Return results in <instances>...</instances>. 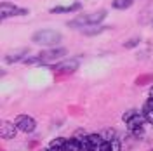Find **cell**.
<instances>
[{"instance_id": "6", "label": "cell", "mask_w": 153, "mask_h": 151, "mask_svg": "<svg viewBox=\"0 0 153 151\" xmlns=\"http://www.w3.org/2000/svg\"><path fill=\"white\" fill-rule=\"evenodd\" d=\"M14 122H16V125H18L19 130L25 132V134H31L33 130H35V127H37L35 120H33L30 115H18Z\"/></svg>"}, {"instance_id": "9", "label": "cell", "mask_w": 153, "mask_h": 151, "mask_svg": "<svg viewBox=\"0 0 153 151\" xmlns=\"http://www.w3.org/2000/svg\"><path fill=\"white\" fill-rule=\"evenodd\" d=\"M82 7V4L80 2H73V4H70V5H56V7H52V9L49 10L51 14H68V12H75Z\"/></svg>"}, {"instance_id": "11", "label": "cell", "mask_w": 153, "mask_h": 151, "mask_svg": "<svg viewBox=\"0 0 153 151\" xmlns=\"http://www.w3.org/2000/svg\"><path fill=\"white\" fill-rule=\"evenodd\" d=\"M106 26H89V28H84L82 30V35L84 37H96V35H99V33H103L106 31Z\"/></svg>"}, {"instance_id": "19", "label": "cell", "mask_w": 153, "mask_h": 151, "mask_svg": "<svg viewBox=\"0 0 153 151\" xmlns=\"http://www.w3.org/2000/svg\"><path fill=\"white\" fill-rule=\"evenodd\" d=\"M110 146H111V151H122V141L120 139H113L110 142Z\"/></svg>"}, {"instance_id": "13", "label": "cell", "mask_w": 153, "mask_h": 151, "mask_svg": "<svg viewBox=\"0 0 153 151\" xmlns=\"http://www.w3.org/2000/svg\"><path fill=\"white\" fill-rule=\"evenodd\" d=\"M111 7L117 10H125V9H129V7H132V0H113Z\"/></svg>"}, {"instance_id": "10", "label": "cell", "mask_w": 153, "mask_h": 151, "mask_svg": "<svg viewBox=\"0 0 153 151\" xmlns=\"http://www.w3.org/2000/svg\"><path fill=\"white\" fill-rule=\"evenodd\" d=\"M144 122H148V120H146V116H144L143 111H141L137 116H134L131 122H127V127H129V130H134V129H139V127H143Z\"/></svg>"}, {"instance_id": "3", "label": "cell", "mask_w": 153, "mask_h": 151, "mask_svg": "<svg viewBox=\"0 0 153 151\" xmlns=\"http://www.w3.org/2000/svg\"><path fill=\"white\" fill-rule=\"evenodd\" d=\"M26 14H28V9L18 7V5H14V4L2 2V5H0V18H2V19L18 18V16H26Z\"/></svg>"}, {"instance_id": "20", "label": "cell", "mask_w": 153, "mask_h": 151, "mask_svg": "<svg viewBox=\"0 0 153 151\" xmlns=\"http://www.w3.org/2000/svg\"><path fill=\"white\" fill-rule=\"evenodd\" d=\"M152 75H143V78H137L136 80V84L137 85H144V84H148V82H152Z\"/></svg>"}, {"instance_id": "8", "label": "cell", "mask_w": 153, "mask_h": 151, "mask_svg": "<svg viewBox=\"0 0 153 151\" xmlns=\"http://www.w3.org/2000/svg\"><path fill=\"white\" fill-rule=\"evenodd\" d=\"M28 54H30L28 49H19V50L12 52V54H7V56L4 57V61L9 63V64H12V63H23L28 57Z\"/></svg>"}, {"instance_id": "23", "label": "cell", "mask_w": 153, "mask_h": 151, "mask_svg": "<svg viewBox=\"0 0 153 151\" xmlns=\"http://www.w3.org/2000/svg\"><path fill=\"white\" fill-rule=\"evenodd\" d=\"M148 151H153V150H148Z\"/></svg>"}, {"instance_id": "22", "label": "cell", "mask_w": 153, "mask_h": 151, "mask_svg": "<svg viewBox=\"0 0 153 151\" xmlns=\"http://www.w3.org/2000/svg\"><path fill=\"white\" fill-rule=\"evenodd\" d=\"M150 97H153V87H152V90H150Z\"/></svg>"}, {"instance_id": "2", "label": "cell", "mask_w": 153, "mask_h": 151, "mask_svg": "<svg viewBox=\"0 0 153 151\" xmlns=\"http://www.w3.org/2000/svg\"><path fill=\"white\" fill-rule=\"evenodd\" d=\"M61 33L59 31H54V30H38V31H35L33 33V37H31V40L35 42V44H38V45H47V47H54V45H57L59 42H61Z\"/></svg>"}, {"instance_id": "18", "label": "cell", "mask_w": 153, "mask_h": 151, "mask_svg": "<svg viewBox=\"0 0 153 151\" xmlns=\"http://www.w3.org/2000/svg\"><path fill=\"white\" fill-rule=\"evenodd\" d=\"M139 42H141V38L139 37H134L131 38V40H127V42H124V49H134L139 45Z\"/></svg>"}, {"instance_id": "15", "label": "cell", "mask_w": 153, "mask_h": 151, "mask_svg": "<svg viewBox=\"0 0 153 151\" xmlns=\"http://www.w3.org/2000/svg\"><path fill=\"white\" fill-rule=\"evenodd\" d=\"M101 137H103V141L111 142L113 139H117V132H115V129H106L101 132Z\"/></svg>"}, {"instance_id": "12", "label": "cell", "mask_w": 153, "mask_h": 151, "mask_svg": "<svg viewBox=\"0 0 153 151\" xmlns=\"http://www.w3.org/2000/svg\"><path fill=\"white\" fill-rule=\"evenodd\" d=\"M65 148H66V151H82V139L71 137V139H68Z\"/></svg>"}, {"instance_id": "4", "label": "cell", "mask_w": 153, "mask_h": 151, "mask_svg": "<svg viewBox=\"0 0 153 151\" xmlns=\"http://www.w3.org/2000/svg\"><path fill=\"white\" fill-rule=\"evenodd\" d=\"M68 54V49L66 47H54V49H45V50H42L40 54H38V59L40 61H56V59H61V57H65Z\"/></svg>"}, {"instance_id": "1", "label": "cell", "mask_w": 153, "mask_h": 151, "mask_svg": "<svg viewBox=\"0 0 153 151\" xmlns=\"http://www.w3.org/2000/svg\"><path fill=\"white\" fill-rule=\"evenodd\" d=\"M106 19V10H96V12H89V14H80L78 18L68 21V28L73 30H84L89 26H99Z\"/></svg>"}, {"instance_id": "17", "label": "cell", "mask_w": 153, "mask_h": 151, "mask_svg": "<svg viewBox=\"0 0 153 151\" xmlns=\"http://www.w3.org/2000/svg\"><path fill=\"white\" fill-rule=\"evenodd\" d=\"M139 113H141V111H137V110H129V111H125V113L122 115V120L127 123V122H131L134 116H137Z\"/></svg>"}, {"instance_id": "16", "label": "cell", "mask_w": 153, "mask_h": 151, "mask_svg": "<svg viewBox=\"0 0 153 151\" xmlns=\"http://www.w3.org/2000/svg\"><path fill=\"white\" fill-rule=\"evenodd\" d=\"M68 139H65V137H56V139H52L51 141V144L49 146H52V148H65L66 146Z\"/></svg>"}, {"instance_id": "14", "label": "cell", "mask_w": 153, "mask_h": 151, "mask_svg": "<svg viewBox=\"0 0 153 151\" xmlns=\"http://www.w3.org/2000/svg\"><path fill=\"white\" fill-rule=\"evenodd\" d=\"M85 139L91 142L94 148H97V146H101V144H103V137H101V134H87Z\"/></svg>"}, {"instance_id": "5", "label": "cell", "mask_w": 153, "mask_h": 151, "mask_svg": "<svg viewBox=\"0 0 153 151\" xmlns=\"http://www.w3.org/2000/svg\"><path fill=\"white\" fill-rule=\"evenodd\" d=\"M80 66V63H78V59H68V61H63V63H57L54 66H51L56 73L59 75H71V73H75L76 70Z\"/></svg>"}, {"instance_id": "7", "label": "cell", "mask_w": 153, "mask_h": 151, "mask_svg": "<svg viewBox=\"0 0 153 151\" xmlns=\"http://www.w3.org/2000/svg\"><path fill=\"white\" fill-rule=\"evenodd\" d=\"M18 125L16 122H10V120H2L0 123V137L2 139H12V137H16V134H18Z\"/></svg>"}, {"instance_id": "21", "label": "cell", "mask_w": 153, "mask_h": 151, "mask_svg": "<svg viewBox=\"0 0 153 151\" xmlns=\"http://www.w3.org/2000/svg\"><path fill=\"white\" fill-rule=\"evenodd\" d=\"M96 151H111V146H110V142L103 141V144L101 146H97V150Z\"/></svg>"}]
</instances>
